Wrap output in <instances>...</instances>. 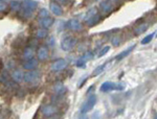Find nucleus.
I'll return each instance as SVG.
<instances>
[{
  "label": "nucleus",
  "instance_id": "nucleus-7",
  "mask_svg": "<svg viewBox=\"0 0 157 119\" xmlns=\"http://www.w3.org/2000/svg\"><path fill=\"white\" fill-rule=\"evenodd\" d=\"M57 108L54 105H45L41 109V113L45 117H52V116H54L57 113Z\"/></svg>",
  "mask_w": 157,
  "mask_h": 119
},
{
  "label": "nucleus",
  "instance_id": "nucleus-28",
  "mask_svg": "<svg viewBox=\"0 0 157 119\" xmlns=\"http://www.w3.org/2000/svg\"><path fill=\"white\" fill-rule=\"evenodd\" d=\"M7 9V4L4 1L0 0V12H6Z\"/></svg>",
  "mask_w": 157,
  "mask_h": 119
},
{
  "label": "nucleus",
  "instance_id": "nucleus-24",
  "mask_svg": "<svg viewBox=\"0 0 157 119\" xmlns=\"http://www.w3.org/2000/svg\"><path fill=\"white\" fill-rule=\"evenodd\" d=\"M105 66H106V64H104V65L98 66V68H95V70L92 72V76H98V74H101V73L104 71V69H105Z\"/></svg>",
  "mask_w": 157,
  "mask_h": 119
},
{
  "label": "nucleus",
  "instance_id": "nucleus-25",
  "mask_svg": "<svg viewBox=\"0 0 157 119\" xmlns=\"http://www.w3.org/2000/svg\"><path fill=\"white\" fill-rule=\"evenodd\" d=\"M48 16H49L48 11H47L46 9H40V12H39V17H40V18H45V17H48Z\"/></svg>",
  "mask_w": 157,
  "mask_h": 119
},
{
  "label": "nucleus",
  "instance_id": "nucleus-18",
  "mask_svg": "<svg viewBox=\"0 0 157 119\" xmlns=\"http://www.w3.org/2000/svg\"><path fill=\"white\" fill-rule=\"evenodd\" d=\"M10 7H11L12 11L14 12H18L21 9L22 7V3L18 0H12L11 2H10Z\"/></svg>",
  "mask_w": 157,
  "mask_h": 119
},
{
  "label": "nucleus",
  "instance_id": "nucleus-16",
  "mask_svg": "<svg viewBox=\"0 0 157 119\" xmlns=\"http://www.w3.org/2000/svg\"><path fill=\"white\" fill-rule=\"evenodd\" d=\"M47 35H48L47 29L43 28V27L38 28L36 30V32H35V36H36V38H38V39H45V38L47 37Z\"/></svg>",
  "mask_w": 157,
  "mask_h": 119
},
{
  "label": "nucleus",
  "instance_id": "nucleus-17",
  "mask_svg": "<svg viewBox=\"0 0 157 119\" xmlns=\"http://www.w3.org/2000/svg\"><path fill=\"white\" fill-rule=\"evenodd\" d=\"M35 55V51L33 48L30 47H26L25 49L23 50V59L24 60H29V59H33Z\"/></svg>",
  "mask_w": 157,
  "mask_h": 119
},
{
  "label": "nucleus",
  "instance_id": "nucleus-19",
  "mask_svg": "<svg viewBox=\"0 0 157 119\" xmlns=\"http://www.w3.org/2000/svg\"><path fill=\"white\" fill-rule=\"evenodd\" d=\"M65 87H64V85H63L62 83H58V84H56L55 85V87H54V91H55V93L56 94H64V92H65Z\"/></svg>",
  "mask_w": 157,
  "mask_h": 119
},
{
  "label": "nucleus",
  "instance_id": "nucleus-4",
  "mask_svg": "<svg viewBox=\"0 0 157 119\" xmlns=\"http://www.w3.org/2000/svg\"><path fill=\"white\" fill-rule=\"evenodd\" d=\"M77 44V39L71 36L65 37L64 39L61 41V48H62L64 51H69L71 50L73 47Z\"/></svg>",
  "mask_w": 157,
  "mask_h": 119
},
{
  "label": "nucleus",
  "instance_id": "nucleus-6",
  "mask_svg": "<svg viewBox=\"0 0 157 119\" xmlns=\"http://www.w3.org/2000/svg\"><path fill=\"white\" fill-rule=\"evenodd\" d=\"M67 67V61L64 59H58L55 62H52V64L50 65V70L54 72H60L63 71L65 68Z\"/></svg>",
  "mask_w": 157,
  "mask_h": 119
},
{
  "label": "nucleus",
  "instance_id": "nucleus-5",
  "mask_svg": "<svg viewBox=\"0 0 157 119\" xmlns=\"http://www.w3.org/2000/svg\"><path fill=\"white\" fill-rule=\"evenodd\" d=\"M40 78V72L38 70H29L23 73V80L26 83H36Z\"/></svg>",
  "mask_w": 157,
  "mask_h": 119
},
{
  "label": "nucleus",
  "instance_id": "nucleus-31",
  "mask_svg": "<svg viewBox=\"0 0 157 119\" xmlns=\"http://www.w3.org/2000/svg\"><path fill=\"white\" fill-rule=\"evenodd\" d=\"M2 66H3V65H2V62H1V59H0V69H1V68H2Z\"/></svg>",
  "mask_w": 157,
  "mask_h": 119
},
{
  "label": "nucleus",
  "instance_id": "nucleus-8",
  "mask_svg": "<svg viewBox=\"0 0 157 119\" xmlns=\"http://www.w3.org/2000/svg\"><path fill=\"white\" fill-rule=\"evenodd\" d=\"M49 57V51H48V48L45 47V46H41L38 49L37 51V59L38 61H41V62H43V61H46L47 59H48Z\"/></svg>",
  "mask_w": 157,
  "mask_h": 119
},
{
  "label": "nucleus",
  "instance_id": "nucleus-21",
  "mask_svg": "<svg viewBox=\"0 0 157 119\" xmlns=\"http://www.w3.org/2000/svg\"><path fill=\"white\" fill-rule=\"evenodd\" d=\"M97 14H98V9H95V7L90 9L89 11L87 12V14L85 15V21H88V20H89L90 18H92V17H94Z\"/></svg>",
  "mask_w": 157,
  "mask_h": 119
},
{
  "label": "nucleus",
  "instance_id": "nucleus-32",
  "mask_svg": "<svg viewBox=\"0 0 157 119\" xmlns=\"http://www.w3.org/2000/svg\"><path fill=\"white\" fill-rule=\"evenodd\" d=\"M154 119H157V114H156V115H155V117H154Z\"/></svg>",
  "mask_w": 157,
  "mask_h": 119
},
{
  "label": "nucleus",
  "instance_id": "nucleus-27",
  "mask_svg": "<svg viewBox=\"0 0 157 119\" xmlns=\"http://www.w3.org/2000/svg\"><path fill=\"white\" fill-rule=\"evenodd\" d=\"M121 41V37L120 36H115L114 38L112 39V44H113V46H118L120 45V43Z\"/></svg>",
  "mask_w": 157,
  "mask_h": 119
},
{
  "label": "nucleus",
  "instance_id": "nucleus-14",
  "mask_svg": "<svg viewBox=\"0 0 157 119\" xmlns=\"http://www.w3.org/2000/svg\"><path fill=\"white\" fill-rule=\"evenodd\" d=\"M134 48H135V45H132V46H130L129 48H127L126 50H124V51L120 52V54L116 55L115 60H116V61H121L125 57H127L128 54H131V51H132Z\"/></svg>",
  "mask_w": 157,
  "mask_h": 119
},
{
  "label": "nucleus",
  "instance_id": "nucleus-20",
  "mask_svg": "<svg viewBox=\"0 0 157 119\" xmlns=\"http://www.w3.org/2000/svg\"><path fill=\"white\" fill-rule=\"evenodd\" d=\"M101 18H102V17H101L98 14H97L94 17H92V18H90L88 21H86V23H87L88 26H94L95 24H98V22H100Z\"/></svg>",
  "mask_w": 157,
  "mask_h": 119
},
{
  "label": "nucleus",
  "instance_id": "nucleus-29",
  "mask_svg": "<svg viewBox=\"0 0 157 119\" xmlns=\"http://www.w3.org/2000/svg\"><path fill=\"white\" fill-rule=\"evenodd\" d=\"M84 64H85V60L84 59H81L80 61H78V62H77L78 67H82V66H84Z\"/></svg>",
  "mask_w": 157,
  "mask_h": 119
},
{
  "label": "nucleus",
  "instance_id": "nucleus-1",
  "mask_svg": "<svg viewBox=\"0 0 157 119\" xmlns=\"http://www.w3.org/2000/svg\"><path fill=\"white\" fill-rule=\"evenodd\" d=\"M38 7V2L36 0H24L22 2V17L24 18H29Z\"/></svg>",
  "mask_w": 157,
  "mask_h": 119
},
{
  "label": "nucleus",
  "instance_id": "nucleus-2",
  "mask_svg": "<svg viewBox=\"0 0 157 119\" xmlns=\"http://www.w3.org/2000/svg\"><path fill=\"white\" fill-rule=\"evenodd\" d=\"M97 101H98L97 95H94V94L89 95L87 99L84 101V103L82 105V107H81V113L86 114V113L90 112V111L92 110L93 108H94Z\"/></svg>",
  "mask_w": 157,
  "mask_h": 119
},
{
  "label": "nucleus",
  "instance_id": "nucleus-9",
  "mask_svg": "<svg viewBox=\"0 0 157 119\" xmlns=\"http://www.w3.org/2000/svg\"><path fill=\"white\" fill-rule=\"evenodd\" d=\"M66 26H67L68 29L72 30V32H78V30H80L81 28H82V24H81V22L75 18L68 20Z\"/></svg>",
  "mask_w": 157,
  "mask_h": 119
},
{
  "label": "nucleus",
  "instance_id": "nucleus-30",
  "mask_svg": "<svg viewBox=\"0 0 157 119\" xmlns=\"http://www.w3.org/2000/svg\"><path fill=\"white\" fill-rule=\"evenodd\" d=\"M78 119H88V117H87V115H86V114H83L82 113V115H81L80 117H78Z\"/></svg>",
  "mask_w": 157,
  "mask_h": 119
},
{
  "label": "nucleus",
  "instance_id": "nucleus-26",
  "mask_svg": "<svg viewBox=\"0 0 157 119\" xmlns=\"http://www.w3.org/2000/svg\"><path fill=\"white\" fill-rule=\"evenodd\" d=\"M109 50H110V47H109V46H105L102 50H101L100 54H98V58H102V57H104L105 54H107Z\"/></svg>",
  "mask_w": 157,
  "mask_h": 119
},
{
  "label": "nucleus",
  "instance_id": "nucleus-15",
  "mask_svg": "<svg viewBox=\"0 0 157 119\" xmlns=\"http://www.w3.org/2000/svg\"><path fill=\"white\" fill-rule=\"evenodd\" d=\"M12 80H14L15 83H20L21 80H23V73H22L20 70H14L12 73Z\"/></svg>",
  "mask_w": 157,
  "mask_h": 119
},
{
  "label": "nucleus",
  "instance_id": "nucleus-23",
  "mask_svg": "<svg viewBox=\"0 0 157 119\" xmlns=\"http://www.w3.org/2000/svg\"><path fill=\"white\" fill-rule=\"evenodd\" d=\"M154 35H155V32H152V34L148 35V36H146L143 40H141V44H143V45H146V44H148V43H150V42L152 41V40H153Z\"/></svg>",
  "mask_w": 157,
  "mask_h": 119
},
{
  "label": "nucleus",
  "instance_id": "nucleus-11",
  "mask_svg": "<svg viewBox=\"0 0 157 119\" xmlns=\"http://www.w3.org/2000/svg\"><path fill=\"white\" fill-rule=\"evenodd\" d=\"M49 9L55 16H62L63 15V9L59 3L57 2H50L49 3Z\"/></svg>",
  "mask_w": 157,
  "mask_h": 119
},
{
  "label": "nucleus",
  "instance_id": "nucleus-12",
  "mask_svg": "<svg viewBox=\"0 0 157 119\" xmlns=\"http://www.w3.org/2000/svg\"><path fill=\"white\" fill-rule=\"evenodd\" d=\"M100 9H102V12L104 13H110L113 9V6H112V2L110 0H103L102 2L100 3Z\"/></svg>",
  "mask_w": 157,
  "mask_h": 119
},
{
  "label": "nucleus",
  "instance_id": "nucleus-10",
  "mask_svg": "<svg viewBox=\"0 0 157 119\" xmlns=\"http://www.w3.org/2000/svg\"><path fill=\"white\" fill-rule=\"evenodd\" d=\"M38 65H39V61H38V59L33 58V59L25 61L24 64H23V68L25 70H27V71H29V70H35L38 67Z\"/></svg>",
  "mask_w": 157,
  "mask_h": 119
},
{
  "label": "nucleus",
  "instance_id": "nucleus-22",
  "mask_svg": "<svg viewBox=\"0 0 157 119\" xmlns=\"http://www.w3.org/2000/svg\"><path fill=\"white\" fill-rule=\"evenodd\" d=\"M147 29H148V24H147V23L140 24L139 26H137L135 28V34L136 35H140V34H143L144 32H146Z\"/></svg>",
  "mask_w": 157,
  "mask_h": 119
},
{
  "label": "nucleus",
  "instance_id": "nucleus-13",
  "mask_svg": "<svg viewBox=\"0 0 157 119\" xmlns=\"http://www.w3.org/2000/svg\"><path fill=\"white\" fill-rule=\"evenodd\" d=\"M55 22V19L52 18V17H45V18H41V21H40V24H41V26L43 28L45 29H48L50 27L52 26V24H54Z\"/></svg>",
  "mask_w": 157,
  "mask_h": 119
},
{
  "label": "nucleus",
  "instance_id": "nucleus-3",
  "mask_svg": "<svg viewBox=\"0 0 157 119\" xmlns=\"http://www.w3.org/2000/svg\"><path fill=\"white\" fill-rule=\"evenodd\" d=\"M125 89V86L123 84H115L113 82H105L101 85L100 90L102 92H109V91L113 90H124Z\"/></svg>",
  "mask_w": 157,
  "mask_h": 119
}]
</instances>
